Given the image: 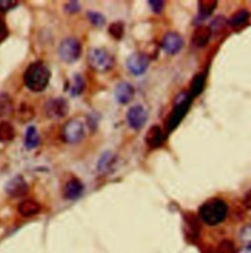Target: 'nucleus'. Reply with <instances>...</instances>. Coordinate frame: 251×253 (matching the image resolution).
Here are the masks:
<instances>
[{
    "label": "nucleus",
    "instance_id": "obj_1",
    "mask_svg": "<svg viewBox=\"0 0 251 253\" xmlns=\"http://www.w3.org/2000/svg\"><path fill=\"white\" fill-rule=\"evenodd\" d=\"M50 70L42 61L30 64L24 74V82L26 86L35 92L43 91L48 85L50 80Z\"/></svg>",
    "mask_w": 251,
    "mask_h": 253
},
{
    "label": "nucleus",
    "instance_id": "obj_2",
    "mask_svg": "<svg viewBox=\"0 0 251 253\" xmlns=\"http://www.w3.org/2000/svg\"><path fill=\"white\" fill-rule=\"evenodd\" d=\"M227 214V203L220 198H211L207 200L199 209L201 220L209 226H216L222 223L226 219Z\"/></svg>",
    "mask_w": 251,
    "mask_h": 253
},
{
    "label": "nucleus",
    "instance_id": "obj_3",
    "mask_svg": "<svg viewBox=\"0 0 251 253\" xmlns=\"http://www.w3.org/2000/svg\"><path fill=\"white\" fill-rule=\"evenodd\" d=\"M192 102V96L188 92H182L175 100L174 107L170 113L166 122V129L172 131L182 122L184 117L187 115L190 104Z\"/></svg>",
    "mask_w": 251,
    "mask_h": 253
},
{
    "label": "nucleus",
    "instance_id": "obj_4",
    "mask_svg": "<svg viewBox=\"0 0 251 253\" xmlns=\"http://www.w3.org/2000/svg\"><path fill=\"white\" fill-rule=\"evenodd\" d=\"M87 63L94 71L104 73L114 66V58L105 49L92 48L88 51Z\"/></svg>",
    "mask_w": 251,
    "mask_h": 253
},
{
    "label": "nucleus",
    "instance_id": "obj_5",
    "mask_svg": "<svg viewBox=\"0 0 251 253\" xmlns=\"http://www.w3.org/2000/svg\"><path fill=\"white\" fill-rule=\"evenodd\" d=\"M82 53L81 42L75 38H67L60 43L58 54L61 60L66 63L76 62Z\"/></svg>",
    "mask_w": 251,
    "mask_h": 253
},
{
    "label": "nucleus",
    "instance_id": "obj_6",
    "mask_svg": "<svg viewBox=\"0 0 251 253\" xmlns=\"http://www.w3.org/2000/svg\"><path fill=\"white\" fill-rule=\"evenodd\" d=\"M62 136L68 143H78L84 136V126L79 120H70L63 126Z\"/></svg>",
    "mask_w": 251,
    "mask_h": 253
},
{
    "label": "nucleus",
    "instance_id": "obj_7",
    "mask_svg": "<svg viewBox=\"0 0 251 253\" xmlns=\"http://www.w3.org/2000/svg\"><path fill=\"white\" fill-rule=\"evenodd\" d=\"M45 114L51 119H62L69 112L68 102L63 97L52 98L46 102L44 106Z\"/></svg>",
    "mask_w": 251,
    "mask_h": 253
},
{
    "label": "nucleus",
    "instance_id": "obj_8",
    "mask_svg": "<svg viewBox=\"0 0 251 253\" xmlns=\"http://www.w3.org/2000/svg\"><path fill=\"white\" fill-rule=\"evenodd\" d=\"M128 126L132 129H140L147 120V112L141 105L131 106L126 115Z\"/></svg>",
    "mask_w": 251,
    "mask_h": 253
},
{
    "label": "nucleus",
    "instance_id": "obj_9",
    "mask_svg": "<svg viewBox=\"0 0 251 253\" xmlns=\"http://www.w3.org/2000/svg\"><path fill=\"white\" fill-rule=\"evenodd\" d=\"M126 68L134 76L144 74L149 65V58L143 53H133L126 59Z\"/></svg>",
    "mask_w": 251,
    "mask_h": 253
},
{
    "label": "nucleus",
    "instance_id": "obj_10",
    "mask_svg": "<svg viewBox=\"0 0 251 253\" xmlns=\"http://www.w3.org/2000/svg\"><path fill=\"white\" fill-rule=\"evenodd\" d=\"M184 46V40L182 36L176 32H170L165 35L162 41L163 50L170 55L177 54Z\"/></svg>",
    "mask_w": 251,
    "mask_h": 253
},
{
    "label": "nucleus",
    "instance_id": "obj_11",
    "mask_svg": "<svg viewBox=\"0 0 251 253\" xmlns=\"http://www.w3.org/2000/svg\"><path fill=\"white\" fill-rule=\"evenodd\" d=\"M5 191L12 197H22L28 193L29 186L26 180L18 175L7 182L5 185Z\"/></svg>",
    "mask_w": 251,
    "mask_h": 253
},
{
    "label": "nucleus",
    "instance_id": "obj_12",
    "mask_svg": "<svg viewBox=\"0 0 251 253\" xmlns=\"http://www.w3.org/2000/svg\"><path fill=\"white\" fill-rule=\"evenodd\" d=\"M83 191H84L83 183L77 178H72L65 184L63 189V194L66 199L75 200L82 195Z\"/></svg>",
    "mask_w": 251,
    "mask_h": 253
},
{
    "label": "nucleus",
    "instance_id": "obj_13",
    "mask_svg": "<svg viewBox=\"0 0 251 253\" xmlns=\"http://www.w3.org/2000/svg\"><path fill=\"white\" fill-rule=\"evenodd\" d=\"M114 93L117 101L120 104H127L134 96V87L126 82H122L117 84Z\"/></svg>",
    "mask_w": 251,
    "mask_h": 253
},
{
    "label": "nucleus",
    "instance_id": "obj_14",
    "mask_svg": "<svg viewBox=\"0 0 251 253\" xmlns=\"http://www.w3.org/2000/svg\"><path fill=\"white\" fill-rule=\"evenodd\" d=\"M212 35V31L210 29V27L207 26H198L193 34H192V38L191 41L193 42V44H195L198 47H203L205 46Z\"/></svg>",
    "mask_w": 251,
    "mask_h": 253
},
{
    "label": "nucleus",
    "instance_id": "obj_15",
    "mask_svg": "<svg viewBox=\"0 0 251 253\" xmlns=\"http://www.w3.org/2000/svg\"><path fill=\"white\" fill-rule=\"evenodd\" d=\"M163 138V132L160 126L153 125L148 128L144 140L149 147L156 148L162 144Z\"/></svg>",
    "mask_w": 251,
    "mask_h": 253
},
{
    "label": "nucleus",
    "instance_id": "obj_16",
    "mask_svg": "<svg viewBox=\"0 0 251 253\" xmlns=\"http://www.w3.org/2000/svg\"><path fill=\"white\" fill-rule=\"evenodd\" d=\"M42 206L34 199H26L18 205V211L23 217H32L41 212Z\"/></svg>",
    "mask_w": 251,
    "mask_h": 253
},
{
    "label": "nucleus",
    "instance_id": "obj_17",
    "mask_svg": "<svg viewBox=\"0 0 251 253\" xmlns=\"http://www.w3.org/2000/svg\"><path fill=\"white\" fill-rule=\"evenodd\" d=\"M41 141L40 134L35 126H30L27 128L25 135V146L27 149H34L39 146Z\"/></svg>",
    "mask_w": 251,
    "mask_h": 253
},
{
    "label": "nucleus",
    "instance_id": "obj_18",
    "mask_svg": "<svg viewBox=\"0 0 251 253\" xmlns=\"http://www.w3.org/2000/svg\"><path fill=\"white\" fill-rule=\"evenodd\" d=\"M206 83V76L202 73L196 74L190 84V95L193 97L198 96L204 89Z\"/></svg>",
    "mask_w": 251,
    "mask_h": 253
},
{
    "label": "nucleus",
    "instance_id": "obj_19",
    "mask_svg": "<svg viewBox=\"0 0 251 253\" xmlns=\"http://www.w3.org/2000/svg\"><path fill=\"white\" fill-rule=\"evenodd\" d=\"M114 163H115V155L111 151H107L100 157L97 163V170L100 173L108 172Z\"/></svg>",
    "mask_w": 251,
    "mask_h": 253
},
{
    "label": "nucleus",
    "instance_id": "obj_20",
    "mask_svg": "<svg viewBox=\"0 0 251 253\" xmlns=\"http://www.w3.org/2000/svg\"><path fill=\"white\" fill-rule=\"evenodd\" d=\"M15 128L13 125L7 121L0 122V141L8 142L15 137Z\"/></svg>",
    "mask_w": 251,
    "mask_h": 253
},
{
    "label": "nucleus",
    "instance_id": "obj_21",
    "mask_svg": "<svg viewBox=\"0 0 251 253\" xmlns=\"http://www.w3.org/2000/svg\"><path fill=\"white\" fill-rule=\"evenodd\" d=\"M251 18V13L247 9H241L235 12L231 18L229 19V24L233 27H237L240 25H243Z\"/></svg>",
    "mask_w": 251,
    "mask_h": 253
},
{
    "label": "nucleus",
    "instance_id": "obj_22",
    "mask_svg": "<svg viewBox=\"0 0 251 253\" xmlns=\"http://www.w3.org/2000/svg\"><path fill=\"white\" fill-rule=\"evenodd\" d=\"M13 110V102L9 94L0 92V117L10 114Z\"/></svg>",
    "mask_w": 251,
    "mask_h": 253
},
{
    "label": "nucleus",
    "instance_id": "obj_23",
    "mask_svg": "<svg viewBox=\"0 0 251 253\" xmlns=\"http://www.w3.org/2000/svg\"><path fill=\"white\" fill-rule=\"evenodd\" d=\"M84 81L83 77L79 74L75 75L73 77V84L69 87L70 94L72 96H78L84 91Z\"/></svg>",
    "mask_w": 251,
    "mask_h": 253
},
{
    "label": "nucleus",
    "instance_id": "obj_24",
    "mask_svg": "<svg viewBox=\"0 0 251 253\" xmlns=\"http://www.w3.org/2000/svg\"><path fill=\"white\" fill-rule=\"evenodd\" d=\"M199 7V14L202 17L210 16L215 8L217 7V1L215 0H201L198 2Z\"/></svg>",
    "mask_w": 251,
    "mask_h": 253
},
{
    "label": "nucleus",
    "instance_id": "obj_25",
    "mask_svg": "<svg viewBox=\"0 0 251 253\" xmlns=\"http://www.w3.org/2000/svg\"><path fill=\"white\" fill-rule=\"evenodd\" d=\"M108 32L113 39L120 41L124 35V24L120 21L112 23L108 29Z\"/></svg>",
    "mask_w": 251,
    "mask_h": 253
},
{
    "label": "nucleus",
    "instance_id": "obj_26",
    "mask_svg": "<svg viewBox=\"0 0 251 253\" xmlns=\"http://www.w3.org/2000/svg\"><path fill=\"white\" fill-rule=\"evenodd\" d=\"M86 16L88 18V20L91 22V24L97 28H101L102 26L105 25L106 23V19L105 17L99 13V12H95V11H88L86 13Z\"/></svg>",
    "mask_w": 251,
    "mask_h": 253
},
{
    "label": "nucleus",
    "instance_id": "obj_27",
    "mask_svg": "<svg viewBox=\"0 0 251 253\" xmlns=\"http://www.w3.org/2000/svg\"><path fill=\"white\" fill-rule=\"evenodd\" d=\"M217 253H236L234 243L229 240L222 241L217 248Z\"/></svg>",
    "mask_w": 251,
    "mask_h": 253
},
{
    "label": "nucleus",
    "instance_id": "obj_28",
    "mask_svg": "<svg viewBox=\"0 0 251 253\" xmlns=\"http://www.w3.org/2000/svg\"><path fill=\"white\" fill-rule=\"evenodd\" d=\"M241 241L249 248H251V224L245 226L240 232Z\"/></svg>",
    "mask_w": 251,
    "mask_h": 253
},
{
    "label": "nucleus",
    "instance_id": "obj_29",
    "mask_svg": "<svg viewBox=\"0 0 251 253\" xmlns=\"http://www.w3.org/2000/svg\"><path fill=\"white\" fill-rule=\"evenodd\" d=\"M148 3H149V6L151 7V10L156 14L161 13L165 5V2L161 0H150L148 1Z\"/></svg>",
    "mask_w": 251,
    "mask_h": 253
},
{
    "label": "nucleus",
    "instance_id": "obj_30",
    "mask_svg": "<svg viewBox=\"0 0 251 253\" xmlns=\"http://www.w3.org/2000/svg\"><path fill=\"white\" fill-rule=\"evenodd\" d=\"M9 35V31L7 29V26L3 19L0 17V43L6 40V38Z\"/></svg>",
    "mask_w": 251,
    "mask_h": 253
},
{
    "label": "nucleus",
    "instance_id": "obj_31",
    "mask_svg": "<svg viewBox=\"0 0 251 253\" xmlns=\"http://www.w3.org/2000/svg\"><path fill=\"white\" fill-rule=\"evenodd\" d=\"M65 10L69 13H76L80 10V5L77 1H72L65 6Z\"/></svg>",
    "mask_w": 251,
    "mask_h": 253
},
{
    "label": "nucleus",
    "instance_id": "obj_32",
    "mask_svg": "<svg viewBox=\"0 0 251 253\" xmlns=\"http://www.w3.org/2000/svg\"><path fill=\"white\" fill-rule=\"evenodd\" d=\"M16 5H17V2H15V1L2 0V1H0V10H2V11H8L9 9L15 7Z\"/></svg>",
    "mask_w": 251,
    "mask_h": 253
},
{
    "label": "nucleus",
    "instance_id": "obj_33",
    "mask_svg": "<svg viewBox=\"0 0 251 253\" xmlns=\"http://www.w3.org/2000/svg\"><path fill=\"white\" fill-rule=\"evenodd\" d=\"M243 202H244V205H245L248 209L251 210V190H249V191L245 194L244 199H243Z\"/></svg>",
    "mask_w": 251,
    "mask_h": 253
},
{
    "label": "nucleus",
    "instance_id": "obj_34",
    "mask_svg": "<svg viewBox=\"0 0 251 253\" xmlns=\"http://www.w3.org/2000/svg\"><path fill=\"white\" fill-rule=\"evenodd\" d=\"M239 253H251V248L246 247V248H244L243 250H241Z\"/></svg>",
    "mask_w": 251,
    "mask_h": 253
}]
</instances>
